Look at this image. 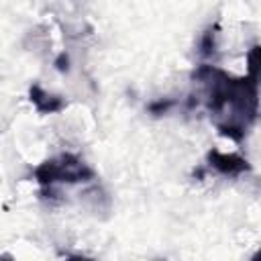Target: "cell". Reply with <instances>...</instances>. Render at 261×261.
Masks as SVG:
<instances>
[{
    "instance_id": "cell-8",
    "label": "cell",
    "mask_w": 261,
    "mask_h": 261,
    "mask_svg": "<svg viewBox=\"0 0 261 261\" xmlns=\"http://www.w3.org/2000/svg\"><path fill=\"white\" fill-rule=\"evenodd\" d=\"M69 61H67V55L65 53H61L59 57H57V61H55V65H57V69H61V71H67L69 69V65H67Z\"/></svg>"
},
{
    "instance_id": "cell-4",
    "label": "cell",
    "mask_w": 261,
    "mask_h": 261,
    "mask_svg": "<svg viewBox=\"0 0 261 261\" xmlns=\"http://www.w3.org/2000/svg\"><path fill=\"white\" fill-rule=\"evenodd\" d=\"M29 100L33 102V106L37 108V112L41 114H55V112H61L67 102L63 96H57V94H51L47 90H43L39 84H33L29 88Z\"/></svg>"
},
{
    "instance_id": "cell-6",
    "label": "cell",
    "mask_w": 261,
    "mask_h": 261,
    "mask_svg": "<svg viewBox=\"0 0 261 261\" xmlns=\"http://www.w3.org/2000/svg\"><path fill=\"white\" fill-rule=\"evenodd\" d=\"M247 63H249V75L257 80L259 77V73H257V69H259V47L257 45L251 47V51L247 55Z\"/></svg>"
},
{
    "instance_id": "cell-3",
    "label": "cell",
    "mask_w": 261,
    "mask_h": 261,
    "mask_svg": "<svg viewBox=\"0 0 261 261\" xmlns=\"http://www.w3.org/2000/svg\"><path fill=\"white\" fill-rule=\"evenodd\" d=\"M206 161L212 169H216L218 173H222L226 177H239L251 169V165L245 157H241L237 153H222L218 149H210L206 155Z\"/></svg>"
},
{
    "instance_id": "cell-1",
    "label": "cell",
    "mask_w": 261,
    "mask_h": 261,
    "mask_svg": "<svg viewBox=\"0 0 261 261\" xmlns=\"http://www.w3.org/2000/svg\"><path fill=\"white\" fill-rule=\"evenodd\" d=\"M194 80L202 84L210 112L220 116L216 120L220 135L241 141L257 118V80L251 75L232 77L214 65H200Z\"/></svg>"
},
{
    "instance_id": "cell-5",
    "label": "cell",
    "mask_w": 261,
    "mask_h": 261,
    "mask_svg": "<svg viewBox=\"0 0 261 261\" xmlns=\"http://www.w3.org/2000/svg\"><path fill=\"white\" fill-rule=\"evenodd\" d=\"M216 29L218 27H210L206 29V33L200 39V55L202 57H212L216 51Z\"/></svg>"
},
{
    "instance_id": "cell-2",
    "label": "cell",
    "mask_w": 261,
    "mask_h": 261,
    "mask_svg": "<svg viewBox=\"0 0 261 261\" xmlns=\"http://www.w3.org/2000/svg\"><path fill=\"white\" fill-rule=\"evenodd\" d=\"M35 179L43 190H51L57 184H80L94 179V169L84 163L77 155L61 153L45 159L35 167Z\"/></svg>"
},
{
    "instance_id": "cell-7",
    "label": "cell",
    "mask_w": 261,
    "mask_h": 261,
    "mask_svg": "<svg viewBox=\"0 0 261 261\" xmlns=\"http://www.w3.org/2000/svg\"><path fill=\"white\" fill-rule=\"evenodd\" d=\"M173 106V100H157V102H151L149 104V112L159 116V114H165L169 108Z\"/></svg>"
}]
</instances>
